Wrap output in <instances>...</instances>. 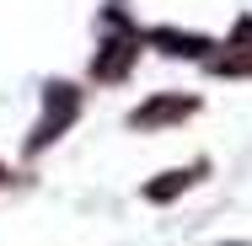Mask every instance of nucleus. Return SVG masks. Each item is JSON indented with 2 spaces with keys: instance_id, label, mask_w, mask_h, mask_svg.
I'll list each match as a JSON object with an SVG mask.
<instances>
[{
  "instance_id": "obj_8",
  "label": "nucleus",
  "mask_w": 252,
  "mask_h": 246,
  "mask_svg": "<svg viewBox=\"0 0 252 246\" xmlns=\"http://www.w3.org/2000/svg\"><path fill=\"white\" fill-rule=\"evenodd\" d=\"M0 182H5V166H0Z\"/></svg>"
},
{
  "instance_id": "obj_6",
  "label": "nucleus",
  "mask_w": 252,
  "mask_h": 246,
  "mask_svg": "<svg viewBox=\"0 0 252 246\" xmlns=\"http://www.w3.org/2000/svg\"><path fill=\"white\" fill-rule=\"evenodd\" d=\"M209 70H215V75H252V54H247V49L236 54V43H231L225 54H215V59H209Z\"/></svg>"
},
{
  "instance_id": "obj_1",
  "label": "nucleus",
  "mask_w": 252,
  "mask_h": 246,
  "mask_svg": "<svg viewBox=\"0 0 252 246\" xmlns=\"http://www.w3.org/2000/svg\"><path fill=\"white\" fill-rule=\"evenodd\" d=\"M75 112H81V91L75 86H64V81H54L49 97H43V118H38V129H32V139H27V150L38 155L43 145H54L70 123H75Z\"/></svg>"
},
{
  "instance_id": "obj_4",
  "label": "nucleus",
  "mask_w": 252,
  "mask_h": 246,
  "mask_svg": "<svg viewBox=\"0 0 252 246\" xmlns=\"http://www.w3.org/2000/svg\"><path fill=\"white\" fill-rule=\"evenodd\" d=\"M151 43H156L161 54H183V59H199V54L209 49L199 32H177V27H156V32H151Z\"/></svg>"
},
{
  "instance_id": "obj_7",
  "label": "nucleus",
  "mask_w": 252,
  "mask_h": 246,
  "mask_svg": "<svg viewBox=\"0 0 252 246\" xmlns=\"http://www.w3.org/2000/svg\"><path fill=\"white\" fill-rule=\"evenodd\" d=\"M231 43L252 54V16H242V22H236V32H231Z\"/></svg>"
},
{
  "instance_id": "obj_5",
  "label": "nucleus",
  "mask_w": 252,
  "mask_h": 246,
  "mask_svg": "<svg viewBox=\"0 0 252 246\" xmlns=\"http://www.w3.org/2000/svg\"><path fill=\"white\" fill-rule=\"evenodd\" d=\"M199 171H204V166H188V171H161L151 188H145V198H151V203H166V198H177L183 188H193V182H199Z\"/></svg>"
},
{
  "instance_id": "obj_2",
  "label": "nucleus",
  "mask_w": 252,
  "mask_h": 246,
  "mask_svg": "<svg viewBox=\"0 0 252 246\" xmlns=\"http://www.w3.org/2000/svg\"><path fill=\"white\" fill-rule=\"evenodd\" d=\"M134 54H140V38L113 32V38L97 49V59H92V75H97V81H124V75H129V64H134Z\"/></svg>"
},
{
  "instance_id": "obj_3",
  "label": "nucleus",
  "mask_w": 252,
  "mask_h": 246,
  "mask_svg": "<svg viewBox=\"0 0 252 246\" xmlns=\"http://www.w3.org/2000/svg\"><path fill=\"white\" fill-rule=\"evenodd\" d=\"M193 112H199L193 97H156V102H145L129 123H134V129H161V123H183V118H193Z\"/></svg>"
}]
</instances>
